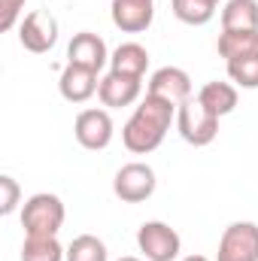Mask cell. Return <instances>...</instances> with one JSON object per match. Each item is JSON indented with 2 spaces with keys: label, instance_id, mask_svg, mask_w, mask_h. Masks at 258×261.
Here are the masks:
<instances>
[{
  "label": "cell",
  "instance_id": "11",
  "mask_svg": "<svg viewBox=\"0 0 258 261\" xmlns=\"http://www.w3.org/2000/svg\"><path fill=\"white\" fill-rule=\"evenodd\" d=\"M146 91L158 94V97H164V100H170V103L179 107V103H186L192 97V76L183 67H161V70L152 73Z\"/></svg>",
  "mask_w": 258,
  "mask_h": 261
},
{
  "label": "cell",
  "instance_id": "7",
  "mask_svg": "<svg viewBox=\"0 0 258 261\" xmlns=\"http://www.w3.org/2000/svg\"><path fill=\"white\" fill-rule=\"evenodd\" d=\"M18 43L34 52V55H46L55 43H58V21L52 12L46 9H34L21 18L18 24Z\"/></svg>",
  "mask_w": 258,
  "mask_h": 261
},
{
  "label": "cell",
  "instance_id": "5",
  "mask_svg": "<svg viewBox=\"0 0 258 261\" xmlns=\"http://www.w3.org/2000/svg\"><path fill=\"white\" fill-rule=\"evenodd\" d=\"M216 261H258V225L231 222L219 237Z\"/></svg>",
  "mask_w": 258,
  "mask_h": 261
},
{
  "label": "cell",
  "instance_id": "15",
  "mask_svg": "<svg viewBox=\"0 0 258 261\" xmlns=\"http://www.w3.org/2000/svg\"><path fill=\"white\" fill-rule=\"evenodd\" d=\"M146 67H149V52H146V46H140V43H122V46H116V52L110 55V70H113V73H122V76L143 79V76H146Z\"/></svg>",
  "mask_w": 258,
  "mask_h": 261
},
{
  "label": "cell",
  "instance_id": "17",
  "mask_svg": "<svg viewBox=\"0 0 258 261\" xmlns=\"http://www.w3.org/2000/svg\"><path fill=\"white\" fill-rule=\"evenodd\" d=\"M222 31H258V0H228L222 6Z\"/></svg>",
  "mask_w": 258,
  "mask_h": 261
},
{
  "label": "cell",
  "instance_id": "18",
  "mask_svg": "<svg viewBox=\"0 0 258 261\" xmlns=\"http://www.w3.org/2000/svg\"><path fill=\"white\" fill-rule=\"evenodd\" d=\"M21 261H67V249L58 243V237L24 234V243H21Z\"/></svg>",
  "mask_w": 258,
  "mask_h": 261
},
{
  "label": "cell",
  "instance_id": "22",
  "mask_svg": "<svg viewBox=\"0 0 258 261\" xmlns=\"http://www.w3.org/2000/svg\"><path fill=\"white\" fill-rule=\"evenodd\" d=\"M0 213L3 216H9V213H15V206H18V197H21V189H18V182L12 179V176H0Z\"/></svg>",
  "mask_w": 258,
  "mask_h": 261
},
{
  "label": "cell",
  "instance_id": "12",
  "mask_svg": "<svg viewBox=\"0 0 258 261\" xmlns=\"http://www.w3.org/2000/svg\"><path fill=\"white\" fill-rule=\"evenodd\" d=\"M140 91H143V79H134V76H122V73H107L100 79V88H97V97L104 107L110 110H122L140 100Z\"/></svg>",
  "mask_w": 258,
  "mask_h": 261
},
{
  "label": "cell",
  "instance_id": "1",
  "mask_svg": "<svg viewBox=\"0 0 258 261\" xmlns=\"http://www.w3.org/2000/svg\"><path fill=\"white\" fill-rule=\"evenodd\" d=\"M173 122H176V103L146 91V97L134 110L128 125L122 128V143L134 155H149L164 143Z\"/></svg>",
  "mask_w": 258,
  "mask_h": 261
},
{
  "label": "cell",
  "instance_id": "6",
  "mask_svg": "<svg viewBox=\"0 0 258 261\" xmlns=\"http://www.w3.org/2000/svg\"><path fill=\"white\" fill-rule=\"evenodd\" d=\"M155 186H158L155 170L149 164H143V161L125 164L116 173V179H113V192L125 203H143V200H149V197L155 195Z\"/></svg>",
  "mask_w": 258,
  "mask_h": 261
},
{
  "label": "cell",
  "instance_id": "21",
  "mask_svg": "<svg viewBox=\"0 0 258 261\" xmlns=\"http://www.w3.org/2000/svg\"><path fill=\"white\" fill-rule=\"evenodd\" d=\"M228 76L237 88H258V58H243V61H234L228 64Z\"/></svg>",
  "mask_w": 258,
  "mask_h": 261
},
{
  "label": "cell",
  "instance_id": "10",
  "mask_svg": "<svg viewBox=\"0 0 258 261\" xmlns=\"http://www.w3.org/2000/svg\"><path fill=\"white\" fill-rule=\"evenodd\" d=\"M110 15L122 34H143L155 18V0H113Z\"/></svg>",
  "mask_w": 258,
  "mask_h": 261
},
{
  "label": "cell",
  "instance_id": "14",
  "mask_svg": "<svg viewBox=\"0 0 258 261\" xmlns=\"http://www.w3.org/2000/svg\"><path fill=\"white\" fill-rule=\"evenodd\" d=\"M216 49L225 58V64H234L243 58H258V31H222Z\"/></svg>",
  "mask_w": 258,
  "mask_h": 261
},
{
  "label": "cell",
  "instance_id": "25",
  "mask_svg": "<svg viewBox=\"0 0 258 261\" xmlns=\"http://www.w3.org/2000/svg\"><path fill=\"white\" fill-rule=\"evenodd\" d=\"M119 261H140V258H134V255H125V258H119Z\"/></svg>",
  "mask_w": 258,
  "mask_h": 261
},
{
  "label": "cell",
  "instance_id": "19",
  "mask_svg": "<svg viewBox=\"0 0 258 261\" xmlns=\"http://www.w3.org/2000/svg\"><path fill=\"white\" fill-rule=\"evenodd\" d=\"M216 6H219V0H170L173 15L183 24H192V28L207 24L216 15Z\"/></svg>",
  "mask_w": 258,
  "mask_h": 261
},
{
  "label": "cell",
  "instance_id": "13",
  "mask_svg": "<svg viewBox=\"0 0 258 261\" xmlns=\"http://www.w3.org/2000/svg\"><path fill=\"white\" fill-rule=\"evenodd\" d=\"M58 88H61V97L67 103H85L94 97V91L100 88V79L94 70L79 64H67L61 70V79H58Z\"/></svg>",
  "mask_w": 258,
  "mask_h": 261
},
{
  "label": "cell",
  "instance_id": "20",
  "mask_svg": "<svg viewBox=\"0 0 258 261\" xmlns=\"http://www.w3.org/2000/svg\"><path fill=\"white\" fill-rule=\"evenodd\" d=\"M67 261H107V243L94 234H79L67 246Z\"/></svg>",
  "mask_w": 258,
  "mask_h": 261
},
{
  "label": "cell",
  "instance_id": "9",
  "mask_svg": "<svg viewBox=\"0 0 258 261\" xmlns=\"http://www.w3.org/2000/svg\"><path fill=\"white\" fill-rule=\"evenodd\" d=\"M110 61V52H107V43L104 37L91 34V31H79L73 34L70 46H67V64H79V67H88L94 73H100Z\"/></svg>",
  "mask_w": 258,
  "mask_h": 261
},
{
  "label": "cell",
  "instance_id": "4",
  "mask_svg": "<svg viewBox=\"0 0 258 261\" xmlns=\"http://www.w3.org/2000/svg\"><path fill=\"white\" fill-rule=\"evenodd\" d=\"M137 246L146 255V261H176L183 240L167 222H143L137 231Z\"/></svg>",
  "mask_w": 258,
  "mask_h": 261
},
{
  "label": "cell",
  "instance_id": "3",
  "mask_svg": "<svg viewBox=\"0 0 258 261\" xmlns=\"http://www.w3.org/2000/svg\"><path fill=\"white\" fill-rule=\"evenodd\" d=\"M176 128L179 137L192 146H210L219 134V116H213L197 97H189L176 107Z\"/></svg>",
  "mask_w": 258,
  "mask_h": 261
},
{
  "label": "cell",
  "instance_id": "8",
  "mask_svg": "<svg viewBox=\"0 0 258 261\" xmlns=\"http://www.w3.org/2000/svg\"><path fill=\"white\" fill-rule=\"evenodd\" d=\"M113 119L107 110H82L73 122V134L76 143L88 152H100L113 143Z\"/></svg>",
  "mask_w": 258,
  "mask_h": 261
},
{
  "label": "cell",
  "instance_id": "2",
  "mask_svg": "<svg viewBox=\"0 0 258 261\" xmlns=\"http://www.w3.org/2000/svg\"><path fill=\"white\" fill-rule=\"evenodd\" d=\"M64 200L58 195L40 192L31 195L21 206V228L24 234H37V237H58L61 225H64Z\"/></svg>",
  "mask_w": 258,
  "mask_h": 261
},
{
  "label": "cell",
  "instance_id": "23",
  "mask_svg": "<svg viewBox=\"0 0 258 261\" xmlns=\"http://www.w3.org/2000/svg\"><path fill=\"white\" fill-rule=\"evenodd\" d=\"M21 9H24V0H0V31H12Z\"/></svg>",
  "mask_w": 258,
  "mask_h": 261
},
{
  "label": "cell",
  "instance_id": "16",
  "mask_svg": "<svg viewBox=\"0 0 258 261\" xmlns=\"http://www.w3.org/2000/svg\"><path fill=\"white\" fill-rule=\"evenodd\" d=\"M197 100L213 113V116H231L234 110H237V85H231V82H207L200 91H197Z\"/></svg>",
  "mask_w": 258,
  "mask_h": 261
},
{
  "label": "cell",
  "instance_id": "24",
  "mask_svg": "<svg viewBox=\"0 0 258 261\" xmlns=\"http://www.w3.org/2000/svg\"><path fill=\"white\" fill-rule=\"evenodd\" d=\"M183 261H210V258H203V255H189V258H183Z\"/></svg>",
  "mask_w": 258,
  "mask_h": 261
}]
</instances>
